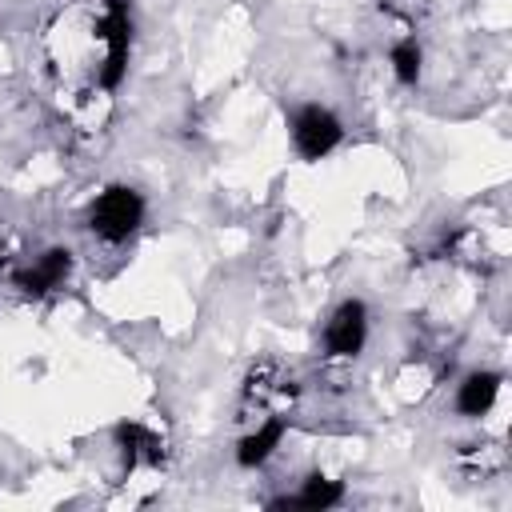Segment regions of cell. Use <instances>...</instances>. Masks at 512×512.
<instances>
[{"mask_svg":"<svg viewBox=\"0 0 512 512\" xmlns=\"http://www.w3.org/2000/svg\"><path fill=\"white\" fill-rule=\"evenodd\" d=\"M132 44V4L128 0H76L56 12L44 36L48 68L68 96V112L80 124H100L112 92L128 72Z\"/></svg>","mask_w":512,"mask_h":512,"instance_id":"1","label":"cell"},{"mask_svg":"<svg viewBox=\"0 0 512 512\" xmlns=\"http://www.w3.org/2000/svg\"><path fill=\"white\" fill-rule=\"evenodd\" d=\"M0 264H4V248H0Z\"/></svg>","mask_w":512,"mask_h":512,"instance_id":"11","label":"cell"},{"mask_svg":"<svg viewBox=\"0 0 512 512\" xmlns=\"http://www.w3.org/2000/svg\"><path fill=\"white\" fill-rule=\"evenodd\" d=\"M284 432H288V416L256 420V428L236 444V460H240V468H260V464L276 452V444H280Z\"/></svg>","mask_w":512,"mask_h":512,"instance_id":"7","label":"cell"},{"mask_svg":"<svg viewBox=\"0 0 512 512\" xmlns=\"http://www.w3.org/2000/svg\"><path fill=\"white\" fill-rule=\"evenodd\" d=\"M392 72H396L400 84H416V76H420V44L412 36L392 44Z\"/></svg>","mask_w":512,"mask_h":512,"instance_id":"10","label":"cell"},{"mask_svg":"<svg viewBox=\"0 0 512 512\" xmlns=\"http://www.w3.org/2000/svg\"><path fill=\"white\" fill-rule=\"evenodd\" d=\"M140 224H144V196L136 188H128V184L104 188L88 208V228L104 244H124Z\"/></svg>","mask_w":512,"mask_h":512,"instance_id":"2","label":"cell"},{"mask_svg":"<svg viewBox=\"0 0 512 512\" xmlns=\"http://www.w3.org/2000/svg\"><path fill=\"white\" fill-rule=\"evenodd\" d=\"M116 444H120V456H124V464H128V468L160 464V460H164V440H160L152 428L136 424V420L116 424Z\"/></svg>","mask_w":512,"mask_h":512,"instance_id":"6","label":"cell"},{"mask_svg":"<svg viewBox=\"0 0 512 512\" xmlns=\"http://www.w3.org/2000/svg\"><path fill=\"white\" fill-rule=\"evenodd\" d=\"M368 336V312L360 300H344L324 324V352L328 356H356Z\"/></svg>","mask_w":512,"mask_h":512,"instance_id":"4","label":"cell"},{"mask_svg":"<svg viewBox=\"0 0 512 512\" xmlns=\"http://www.w3.org/2000/svg\"><path fill=\"white\" fill-rule=\"evenodd\" d=\"M68 272H72V252H68V248H48V252H40L32 264H24V268L12 276V284H16L20 292H28V296H44V292H56V288L68 280Z\"/></svg>","mask_w":512,"mask_h":512,"instance_id":"5","label":"cell"},{"mask_svg":"<svg viewBox=\"0 0 512 512\" xmlns=\"http://www.w3.org/2000/svg\"><path fill=\"white\" fill-rule=\"evenodd\" d=\"M340 136H344L340 120H336L328 108H320V104H304V108L292 116V144H296V152H300L304 160L328 156V152L340 144Z\"/></svg>","mask_w":512,"mask_h":512,"instance_id":"3","label":"cell"},{"mask_svg":"<svg viewBox=\"0 0 512 512\" xmlns=\"http://www.w3.org/2000/svg\"><path fill=\"white\" fill-rule=\"evenodd\" d=\"M340 500H344V488H340L336 480L308 476L296 496H284V500H276L272 508H332V504H340Z\"/></svg>","mask_w":512,"mask_h":512,"instance_id":"9","label":"cell"},{"mask_svg":"<svg viewBox=\"0 0 512 512\" xmlns=\"http://www.w3.org/2000/svg\"><path fill=\"white\" fill-rule=\"evenodd\" d=\"M496 392H500V376L496 372H472V376H464V384L456 388L460 416H484L496 404Z\"/></svg>","mask_w":512,"mask_h":512,"instance_id":"8","label":"cell"}]
</instances>
